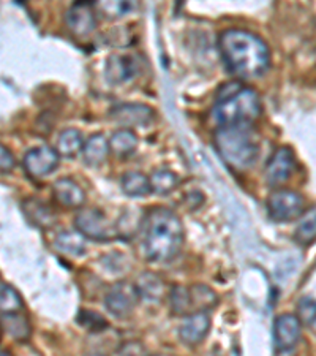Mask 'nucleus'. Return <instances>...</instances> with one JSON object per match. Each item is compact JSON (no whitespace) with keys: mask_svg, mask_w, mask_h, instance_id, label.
<instances>
[{"mask_svg":"<svg viewBox=\"0 0 316 356\" xmlns=\"http://www.w3.org/2000/svg\"><path fill=\"white\" fill-rule=\"evenodd\" d=\"M218 49L229 73L244 81L261 78L271 65V51L266 42L244 29L223 32L218 37Z\"/></svg>","mask_w":316,"mask_h":356,"instance_id":"obj_1","label":"nucleus"},{"mask_svg":"<svg viewBox=\"0 0 316 356\" xmlns=\"http://www.w3.org/2000/svg\"><path fill=\"white\" fill-rule=\"evenodd\" d=\"M142 252L149 261L165 263L179 254L183 245V225L176 212L153 208L141 222Z\"/></svg>","mask_w":316,"mask_h":356,"instance_id":"obj_2","label":"nucleus"},{"mask_svg":"<svg viewBox=\"0 0 316 356\" xmlns=\"http://www.w3.org/2000/svg\"><path fill=\"white\" fill-rule=\"evenodd\" d=\"M261 116V99L255 90L240 83H228L218 90L214 119L220 127L253 125Z\"/></svg>","mask_w":316,"mask_h":356,"instance_id":"obj_3","label":"nucleus"},{"mask_svg":"<svg viewBox=\"0 0 316 356\" xmlns=\"http://www.w3.org/2000/svg\"><path fill=\"white\" fill-rule=\"evenodd\" d=\"M215 146L223 162L235 171H245L255 165L261 149L251 125L220 127L215 134Z\"/></svg>","mask_w":316,"mask_h":356,"instance_id":"obj_4","label":"nucleus"},{"mask_svg":"<svg viewBox=\"0 0 316 356\" xmlns=\"http://www.w3.org/2000/svg\"><path fill=\"white\" fill-rule=\"evenodd\" d=\"M76 232L83 234L85 239L97 241V243H108L117 236V228L109 222L105 212L97 208H83L74 217Z\"/></svg>","mask_w":316,"mask_h":356,"instance_id":"obj_5","label":"nucleus"},{"mask_svg":"<svg viewBox=\"0 0 316 356\" xmlns=\"http://www.w3.org/2000/svg\"><path fill=\"white\" fill-rule=\"evenodd\" d=\"M307 209V201L303 195L288 188L275 191L267 198V211L271 219L280 223L299 220Z\"/></svg>","mask_w":316,"mask_h":356,"instance_id":"obj_6","label":"nucleus"},{"mask_svg":"<svg viewBox=\"0 0 316 356\" xmlns=\"http://www.w3.org/2000/svg\"><path fill=\"white\" fill-rule=\"evenodd\" d=\"M138 301H140V296H138L135 284L120 280V282L114 284L106 293L105 306L113 317L125 320L133 314Z\"/></svg>","mask_w":316,"mask_h":356,"instance_id":"obj_7","label":"nucleus"},{"mask_svg":"<svg viewBox=\"0 0 316 356\" xmlns=\"http://www.w3.org/2000/svg\"><path fill=\"white\" fill-rule=\"evenodd\" d=\"M109 118L128 130L133 127H147V125H151L157 118V113H155L153 108L142 105V103H120V105H116L109 111Z\"/></svg>","mask_w":316,"mask_h":356,"instance_id":"obj_8","label":"nucleus"},{"mask_svg":"<svg viewBox=\"0 0 316 356\" xmlns=\"http://www.w3.org/2000/svg\"><path fill=\"white\" fill-rule=\"evenodd\" d=\"M296 171V157L291 147H278L264 170V177L271 187H278L288 182Z\"/></svg>","mask_w":316,"mask_h":356,"instance_id":"obj_9","label":"nucleus"},{"mask_svg":"<svg viewBox=\"0 0 316 356\" xmlns=\"http://www.w3.org/2000/svg\"><path fill=\"white\" fill-rule=\"evenodd\" d=\"M65 26L73 35L88 37L97 27V11L92 2H76L65 11Z\"/></svg>","mask_w":316,"mask_h":356,"instance_id":"obj_10","label":"nucleus"},{"mask_svg":"<svg viewBox=\"0 0 316 356\" xmlns=\"http://www.w3.org/2000/svg\"><path fill=\"white\" fill-rule=\"evenodd\" d=\"M59 166V154L49 146H38L27 151L24 156V168L31 177H46L54 173Z\"/></svg>","mask_w":316,"mask_h":356,"instance_id":"obj_11","label":"nucleus"},{"mask_svg":"<svg viewBox=\"0 0 316 356\" xmlns=\"http://www.w3.org/2000/svg\"><path fill=\"white\" fill-rule=\"evenodd\" d=\"M302 325L292 314H281L274 321V343L278 352H288L301 341Z\"/></svg>","mask_w":316,"mask_h":356,"instance_id":"obj_12","label":"nucleus"},{"mask_svg":"<svg viewBox=\"0 0 316 356\" xmlns=\"http://www.w3.org/2000/svg\"><path fill=\"white\" fill-rule=\"evenodd\" d=\"M106 79L114 86L133 81L140 73V62L133 54H113L106 60Z\"/></svg>","mask_w":316,"mask_h":356,"instance_id":"obj_13","label":"nucleus"},{"mask_svg":"<svg viewBox=\"0 0 316 356\" xmlns=\"http://www.w3.org/2000/svg\"><path fill=\"white\" fill-rule=\"evenodd\" d=\"M210 330V317L208 312H193L185 315L179 326L181 341L187 346H198L204 341Z\"/></svg>","mask_w":316,"mask_h":356,"instance_id":"obj_14","label":"nucleus"},{"mask_svg":"<svg viewBox=\"0 0 316 356\" xmlns=\"http://www.w3.org/2000/svg\"><path fill=\"white\" fill-rule=\"evenodd\" d=\"M53 195L57 203L67 209L81 208L85 201L83 187L70 177H62V179L56 181L53 184Z\"/></svg>","mask_w":316,"mask_h":356,"instance_id":"obj_15","label":"nucleus"},{"mask_svg":"<svg viewBox=\"0 0 316 356\" xmlns=\"http://www.w3.org/2000/svg\"><path fill=\"white\" fill-rule=\"evenodd\" d=\"M22 212L27 217V220L33 223L38 228H49L54 225L57 219L56 212L51 209V206L38 198H27L22 201Z\"/></svg>","mask_w":316,"mask_h":356,"instance_id":"obj_16","label":"nucleus"},{"mask_svg":"<svg viewBox=\"0 0 316 356\" xmlns=\"http://www.w3.org/2000/svg\"><path fill=\"white\" fill-rule=\"evenodd\" d=\"M81 152L85 165L92 166V168H97V166L105 163L109 156L108 138L101 134L92 135L88 141H84Z\"/></svg>","mask_w":316,"mask_h":356,"instance_id":"obj_17","label":"nucleus"},{"mask_svg":"<svg viewBox=\"0 0 316 356\" xmlns=\"http://www.w3.org/2000/svg\"><path fill=\"white\" fill-rule=\"evenodd\" d=\"M56 249L63 255L79 258L85 254V238L76 229H63V232L57 233L54 239Z\"/></svg>","mask_w":316,"mask_h":356,"instance_id":"obj_18","label":"nucleus"},{"mask_svg":"<svg viewBox=\"0 0 316 356\" xmlns=\"http://www.w3.org/2000/svg\"><path fill=\"white\" fill-rule=\"evenodd\" d=\"M135 289L140 300L142 298V300L147 301H158L162 300L165 293V284L157 274L142 273L135 282Z\"/></svg>","mask_w":316,"mask_h":356,"instance_id":"obj_19","label":"nucleus"},{"mask_svg":"<svg viewBox=\"0 0 316 356\" xmlns=\"http://www.w3.org/2000/svg\"><path fill=\"white\" fill-rule=\"evenodd\" d=\"M84 138L83 134L76 129H65L57 136L56 152L62 157H74L83 151Z\"/></svg>","mask_w":316,"mask_h":356,"instance_id":"obj_20","label":"nucleus"},{"mask_svg":"<svg viewBox=\"0 0 316 356\" xmlns=\"http://www.w3.org/2000/svg\"><path fill=\"white\" fill-rule=\"evenodd\" d=\"M120 187H122L126 197L140 198L146 197L151 192V182L149 177L141 171H128L120 177Z\"/></svg>","mask_w":316,"mask_h":356,"instance_id":"obj_21","label":"nucleus"},{"mask_svg":"<svg viewBox=\"0 0 316 356\" xmlns=\"http://www.w3.org/2000/svg\"><path fill=\"white\" fill-rule=\"evenodd\" d=\"M138 143L140 141H138V136L133 130H117L108 140L109 152L116 154L117 157H126L136 151Z\"/></svg>","mask_w":316,"mask_h":356,"instance_id":"obj_22","label":"nucleus"},{"mask_svg":"<svg viewBox=\"0 0 316 356\" xmlns=\"http://www.w3.org/2000/svg\"><path fill=\"white\" fill-rule=\"evenodd\" d=\"M188 295H190V307H192V314L193 312H208V309L214 307L218 298L217 293L209 289L208 285H193L188 289Z\"/></svg>","mask_w":316,"mask_h":356,"instance_id":"obj_23","label":"nucleus"},{"mask_svg":"<svg viewBox=\"0 0 316 356\" xmlns=\"http://www.w3.org/2000/svg\"><path fill=\"white\" fill-rule=\"evenodd\" d=\"M0 328H3L16 341H27L32 334L31 323L24 315H19V312L3 314Z\"/></svg>","mask_w":316,"mask_h":356,"instance_id":"obj_24","label":"nucleus"},{"mask_svg":"<svg viewBox=\"0 0 316 356\" xmlns=\"http://www.w3.org/2000/svg\"><path fill=\"white\" fill-rule=\"evenodd\" d=\"M151 182V192L157 195H169L172 191H176L179 186V176L174 171L169 170H158L153 171V175L149 177Z\"/></svg>","mask_w":316,"mask_h":356,"instance_id":"obj_25","label":"nucleus"},{"mask_svg":"<svg viewBox=\"0 0 316 356\" xmlns=\"http://www.w3.org/2000/svg\"><path fill=\"white\" fill-rule=\"evenodd\" d=\"M22 309L19 293L8 284H0V312L15 314Z\"/></svg>","mask_w":316,"mask_h":356,"instance_id":"obj_26","label":"nucleus"},{"mask_svg":"<svg viewBox=\"0 0 316 356\" xmlns=\"http://www.w3.org/2000/svg\"><path fill=\"white\" fill-rule=\"evenodd\" d=\"M316 236V219H315V208H312V212H308L306 217H301V222L296 228L294 238L299 244L310 245L313 244Z\"/></svg>","mask_w":316,"mask_h":356,"instance_id":"obj_27","label":"nucleus"},{"mask_svg":"<svg viewBox=\"0 0 316 356\" xmlns=\"http://www.w3.org/2000/svg\"><path fill=\"white\" fill-rule=\"evenodd\" d=\"M169 304L171 312L174 315H188L192 314V307H190V295L188 289L182 285H174L169 293Z\"/></svg>","mask_w":316,"mask_h":356,"instance_id":"obj_28","label":"nucleus"},{"mask_svg":"<svg viewBox=\"0 0 316 356\" xmlns=\"http://www.w3.org/2000/svg\"><path fill=\"white\" fill-rule=\"evenodd\" d=\"M95 11H100L109 19H117L122 18V16L128 15L130 11L136 8V3L133 2H101V3H94Z\"/></svg>","mask_w":316,"mask_h":356,"instance_id":"obj_29","label":"nucleus"},{"mask_svg":"<svg viewBox=\"0 0 316 356\" xmlns=\"http://www.w3.org/2000/svg\"><path fill=\"white\" fill-rule=\"evenodd\" d=\"M297 320L301 321V325H306L308 328H315L316 321V306L315 300L310 296H303L297 301Z\"/></svg>","mask_w":316,"mask_h":356,"instance_id":"obj_30","label":"nucleus"},{"mask_svg":"<svg viewBox=\"0 0 316 356\" xmlns=\"http://www.w3.org/2000/svg\"><path fill=\"white\" fill-rule=\"evenodd\" d=\"M78 323L84 326L90 332H101L108 328V321L101 317L99 312L81 311L78 314Z\"/></svg>","mask_w":316,"mask_h":356,"instance_id":"obj_31","label":"nucleus"},{"mask_svg":"<svg viewBox=\"0 0 316 356\" xmlns=\"http://www.w3.org/2000/svg\"><path fill=\"white\" fill-rule=\"evenodd\" d=\"M101 263L105 265L106 269L113 273H120V271H126V257L125 254H120V252H113V254H106L105 257L101 258Z\"/></svg>","mask_w":316,"mask_h":356,"instance_id":"obj_32","label":"nucleus"},{"mask_svg":"<svg viewBox=\"0 0 316 356\" xmlns=\"http://www.w3.org/2000/svg\"><path fill=\"white\" fill-rule=\"evenodd\" d=\"M15 168V157L10 149L0 145V173H8Z\"/></svg>","mask_w":316,"mask_h":356,"instance_id":"obj_33","label":"nucleus"},{"mask_svg":"<svg viewBox=\"0 0 316 356\" xmlns=\"http://www.w3.org/2000/svg\"><path fill=\"white\" fill-rule=\"evenodd\" d=\"M120 356H144V348L140 342H126L119 350Z\"/></svg>","mask_w":316,"mask_h":356,"instance_id":"obj_34","label":"nucleus"},{"mask_svg":"<svg viewBox=\"0 0 316 356\" xmlns=\"http://www.w3.org/2000/svg\"><path fill=\"white\" fill-rule=\"evenodd\" d=\"M0 356H13V355L7 352V350H0Z\"/></svg>","mask_w":316,"mask_h":356,"instance_id":"obj_35","label":"nucleus"},{"mask_svg":"<svg viewBox=\"0 0 316 356\" xmlns=\"http://www.w3.org/2000/svg\"><path fill=\"white\" fill-rule=\"evenodd\" d=\"M153 356H169V355H153Z\"/></svg>","mask_w":316,"mask_h":356,"instance_id":"obj_36","label":"nucleus"},{"mask_svg":"<svg viewBox=\"0 0 316 356\" xmlns=\"http://www.w3.org/2000/svg\"><path fill=\"white\" fill-rule=\"evenodd\" d=\"M90 356H103V355H90Z\"/></svg>","mask_w":316,"mask_h":356,"instance_id":"obj_37","label":"nucleus"},{"mask_svg":"<svg viewBox=\"0 0 316 356\" xmlns=\"http://www.w3.org/2000/svg\"><path fill=\"white\" fill-rule=\"evenodd\" d=\"M0 331H2V328H0Z\"/></svg>","mask_w":316,"mask_h":356,"instance_id":"obj_38","label":"nucleus"}]
</instances>
